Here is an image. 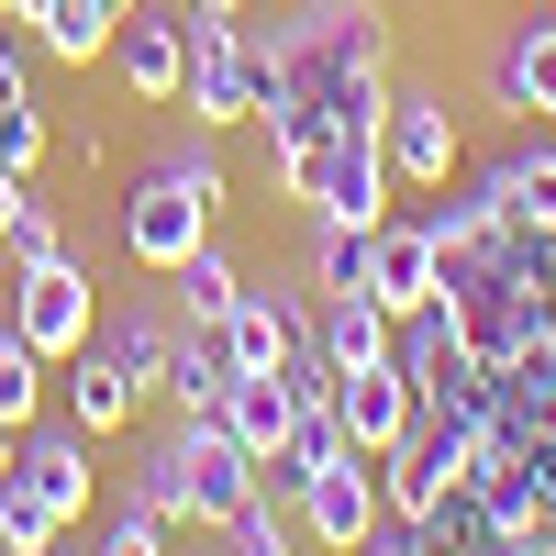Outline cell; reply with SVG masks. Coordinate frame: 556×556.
<instances>
[{
  "label": "cell",
  "instance_id": "d4e9b609",
  "mask_svg": "<svg viewBox=\"0 0 556 556\" xmlns=\"http://www.w3.org/2000/svg\"><path fill=\"white\" fill-rule=\"evenodd\" d=\"M323 290H367V235L356 223H312V301Z\"/></svg>",
  "mask_w": 556,
  "mask_h": 556
},
{
  "label": "cell",
  "instance_id": "ba28073f",
  "mask_svg": "<svg viewBox=\"0 0 556 556\" xmlns=\"http://www.w3.org/2000/svg\"><path fill=\"white\" fill-rule=\"evenodd\" d=\"M112 78L146 112H167L178 78H190V12H178V0H134V12L112 23Z\"/></svg>",
  "mask_w": 556,
  "mask_h": 556
},
{
  "label": "cell",
  "instance_id": "8992f818",
  "mask_svg": "<svg viewBox=\"0 0 556 556\" xmlns=\"http://www.w3.org/2000/svg\"><path fill=\"white\" fill-rule=\"evenodd\" d=\"M290 513H301V534L323 545V556H356L367 534H379V513H390V501H379V456H323V468L290 490Z\"/></svg>",
  "mask_w": 556,
  "mask_h": 556
},
{
  "label": "cell",
  "instance_id": "83f0119b",
  "mask_svg": "<svg viewBox=\"0 0 556 556\" xmlns=\"http://www.w3.org/2000/svg\"><path fill=\"white\" fill-rule=\"evenodd\" d=\"M45 146H56V134H45V112H34V89H23V101H0V167H45Z\"/></svg>",
  "mask_w": 556,
  "mask_h": 556
},
{
  "label": "cell",
  "instance_id": "4fadbf2b",
  "mask_svg": "<svg viewBox=\"0 0 556 556\" xmlns=\"http://www.w3.org/2000/svg\"><path fill=\"white\" fill-rule=\"evenodd\" d=\"M490 201L513 235H556V146H545V123H523L513 146L490 156Z\"/></svg>",
  "mask_w": 556,
  "mask_h": 556
},
{
  "label": "cell",
  "instance_id": "9c48e42d",
  "mask_svg": "<svg viewBox=\"0 0 556 556\" xmlns=\"http://www.w3.org/2000/svg\"><path fill=\"white\" fill-rule=\"evenodd\" d=\"M312 223H390V156H379V123H345L334 146H323V167H312Z\"/></svg>",
  "mask_w": 556,
  "mask_h": 556
},
{
  "label": "cell",
  "instance_id": "d6986e66",
  "mask_svg": "<svg viewBox=\"0 0 556 556\" xmlns=\"http://www.w3.org/2000/svg\"><path fill=\"white\" fill-rule=\"evenodd\" d=\"M134 12V0H45V23H34V56H56V67H89V56H112V23Z\"/></svg>",
  "mask_w": 556,
  "mask_h": 556
},
{
  "label": "cell",
  "instance_id": "44dd1931",
  "mask_svg": "<svg viewBox=\"0 0 556 556\" xmlns=\"http://www.w3.org/2000/svg\"><path fill=\"white\" fill-rule=\"evenodd\" d=\"M167 290H178V323H223V312H235V290H245V267L223 256V245H190V256L167 267Z\"/></svg>",
  "mask_w": 556,
  "mask_h": 556
},
{
  "label": "cell",
  "instance_id": "ac0fdd59",
  "mask_svg": "<svg viewBox=\"0 0 556 556\" xmlns=\"http://www.w3.org/2000/svg\"><path fill=\"white\" fill-rule=\"evenodd\" d=\"M134 412H146V401H134V379H123L101 345H78V356H67V424L101 445V434H123V424H134Z\"/></svg>",
  "mask_w": 556,
  "mask_h": 556
},
{
  "label": "cell",
  "instance_id": "7a4b0ae2",
  "mask_svg": "<svg viewBox=\"0 0 556 556\" xmlns=\"http://www.w3.org/2000/svg\"><path fill=\"white\" fill-rule=\"evenodd\" d=\"M212 212H223V156L212 146H167L123 190V256L146 267V278H167L190 245H212Z\"/></svg>",
  "mask_w": 556,
  "mask_h": 556
},
{
  "label": "cell",
  "instance_id": "30bf717a",
  "mask_svg": "<svg viewBox=\"0 0 556 556\" xmlns=\"http://www.w3.org/2000/svg\"><path fill=\"white\" fill-rule=\"evenodd\" d=\"M490 101L513 123H556V12H523L490 56Z\"/></svg>",
  "mask_w": 556,
  "mask_h": 556
},
{
  "label": "cell",
  "instance_id": "4dcf8cb0",
  "mask_svg": "<svg viewBox=\"0 0 556 556\" xmlns=\"http://www.w3.org/2000/svg\"><path fill=\"white\" fill-rule=\"evenodd\" d=\"M23 89H34V56H23L12 34H0V101H23Z\"/></svg>",
  "mask_w": 556,
  "mask_h": 556
},
{
  "label": "cell",
  "instance_id": "1f68e13d",
  "mask_svg": "<svg viewBox=\"0 0 556 556\" xmlns=\"http://www.w3.org/2000/svg\"><path fill=\"white\" fill-rule=\"evenodd\" d=\"M23 201H34V178H23V167H0V235L23 223Z\"/></svg>",
  "mask_w": 556,
  "mask_h": 556
},
{
  "label": "cell",
  "instance_id": "603a6c76",
  "mask_svg": "<svg viewBox=\"0 0 556 556\" xmlns=\"http://www.w3.org/2000/svg\"><path fill=\"white\" fill-rule=\"evenodd\" d=\"M123 501H134V513H167V523H190V479H178V445H167V434H156L146 456H134Z\"/></svg>",
  "mask_w": 556,
  "mask_h": 556
},
{
  "label": "cell",
  "instance_id": "277c9868",
  "mask_svg": "<svg viewBox=\"0 0 556 556\" xmlns=\"http://www.w3.org/2000/svg\"><path fill=\"white\" fill-rule=\"evenodd\" d=\"M0 323H12L45 367H67L89 334H101V290H89L78 256H45V267H12V301H0Z\"/></svg>",
  "mask_w": 556,
  "mask_h": 556
},
{
  "label": "cell",
  "instance_id": "2e32d148",
  "mask_svg": "<svg viewBox=\"0 0 556 556\" xmlns=\"http://www.w3.org/2000/svg\"><path fill=\"white\" fill-rule=\"evenodd\" d=\"M89 345H101V356L123 367V379H134V401H167V356H178V323H167L156 301H123V312H101V334H89Z\"/></svg>",
  "mask_w": 556,
  "mask_h": 556
},
{
  "label": "cell",
  "instance_id": "ffe728a7",
  "mask_svg": "<svg viewBox=\"0 0 556 556\" xmlns=\"http://www.w3.org/2000/svg\"><path fill=\"white\" fill-rule=\"evenodd\" d=\"M223 390H235V356H223V334H212V323H178L167 401H178V412H223Z\"/></svg>",
  "mask_w": 556,
  "mask_h": 556
},
{
  "label": "cell",
  "instance_id": "e0dca14e",
  "mask_svg": "<svg viewBox=\"0 0 556 556\" xmlns=\"http://www.w3.org/2000/svg\"><path fill=\"white\" fill-rule=\"evenodd\" d=\"M367 301L379 312H424L434 301V235L424 223H367Z\"/></svg>",
  "mask_w": 556,
  "mask_h": 556
},
{
  "label": "cell",
  "instance_id": "5b68a950",
  "mask_svg": "<svg viewBox=\"0 0 556 556\" xmlns=\"http://www.w3.org/2000/svg\"><path fill=\"white\" fill-rule=\"evenodd\" d=\"M167 445H178V479H190V523L223 534V523L256 501V456L235 445V424H223V412H178Z\"/></svg>",
  "mask_w": 556,
  "mask_h": 556
},
{
  "label": "cell",
  "instance_id": "52a82bcc",
  "mask_svg": "<svg viewBox=\"0 0 556 556\" xmlns=\"http://www.w3.org/2000/svg\"><path fill=\"white\" fill-rule=\"evenodd\" d=\"M379 156H390V190H445V178H456V112H445V89H412V78H390Z\"/></svg>",
  "mask_w": 556,
  "mask_h": 556
},
{
  "label": "cell",
  "instance_id": "836d02e7",
  "mask_svg": "<svg viewBox=\"0 0 556 556\" xmlns=\"http://www.w3.org/2000/svg\"><path fill=\"white\" fill-rule=\"evenodd\" d=\"M12 445H23V434H12V424H0V479H12Z\"/></svg>",
  "mask_w": 556,
  "mask_h": 556
},
{
  "label": "cell",
  "instance_id": "8fae6325",
  "mask_svg": "<svg viewBox=\"0 0 556 556\" xmlns=\"http://www.w3.org/2000/svg\"><path fill=\"white\" fill-rule=\"evenodd\" d=\"M390 345H401V312H379L367 290H323V301H312V356L334 367V379L390 367Z\"/></svg>",
  "mask_w": 556,
  "mask_h": 556
},
{
  "label": "cell",
  "instance_id": "6da1fadb",
  "mask_svg": "<svg viewBox=\"0 0 556 556\" xmlns=\"http://www.w3.org/2000/svg\"><path fill=\"white\" fill-rule=\"evenodd\" d=\"M267 34H278L290 89L323 101L334 123H379L390 112V0H301Z\"/></svg>",
  "mask_w": 556,
  "mask_h": 556
},
{
  "label": "cell",
  "instance_id": "484cf974",
  "mask_svg": "<svg viewBox=\"0 0 556 556\" xmlns=\"http://www.w3.org/2000/svg\"><path fill=\"white\" fill-rule=\"evenodd\" d=\"M290 545H301V523H290V513H278V501H267V490L245 501V513H235V523H223V556H290Z\"/></svg>",
  "mask_w": 556,
  "mask_h": 556
},
{
  "label": "cell",
  "instance_id": "5bb4252c",
  "mask_svg": "<svg viewBox=\"0 0 556 556\" xmlns=\"http://www.w3.org/2000/svg\"><path fill=\"white\" fill-rule=\"evenodd\" d=\"M12 479H34L67 523H89V490H101V468H89V434H78V424H23Z\"/></svg>",
  "mask_w": 556,
  "mask_h": 556
},
{
  "label": "cell",
  "instance_id": "7402d4cb",
  "mask_svg": "<svg viewBox=\"0 0 556 556\" xmlns=\"http://www.w3.org/2000/svg\"><path fill=\"white\" fill-rule=\"evenodd\" d=\"M67 534V513L45 501L34 479H0V556H34V545H56Z\"/></svg>",
  "mask_w": 556,
  "mask_h": 556
},
{
  "label": "cell",
  "instance_id": "f546056e",
  "mask_svg": "<svg viewBox=\"0 0 556 556\" xmlns=\"http://www.w3.org/2000/svg\"><path fill=\"white\" fill-rule=\"evenodd\" d=\"M490 556H556V513H513V523H490Z\"/></svg>",
  "mask_w": 556,
  "mask_h": 556
},
{
  "label": "cell",
  "instance_id": "9a60e30c",
  "mask_svg": "<svg viewBox=\"0 0 556 556\" xmlns=\"http://www.w3.org/2000/svg\"><path fill=\"white\" fill-rule=\"evenodd\" d=\"M412 412H424V401H412L401 367H356V379H334V424H345L356 456H390V445L412 434Z\"/></svg>",
  "mask_w": 556,
  "mask_h": 556
},
{
  "label": "cell",
  "instance_id": "e575fe53",
  "mask_svg": "<svg viewBox=\"0 0 556 556\" xmlns=\"http://www.w3.org/2000/svg\"><path fill=\"white\" fill-rule=\"evenodd\" d=\"M34 556H67V534H56V545H34Z\"/></svg>",
  "mask_w": 556,
  "mask_h": 556
},
{
  "label": "cell",
  "instance_id": "f1b7e54d",
  "mask_svg": "<svg viewBox=\"0 0 556 556\" xmlns=\"http://www.w3.org/2000/svg\"><path fill=\"white\" fill-rule=\"evenodd\" d=\"M0 245H12V267H45V256H67V223H56V201H23V223H12Z\"/></svg>",
  "mask_w": 556,
  "mask_h": 556
},
{
  "label": "cell",
  "instance_id": "4316f807",
  "mask_svg": "<svg viewBox=\"0 0 556 556\" xmlns=\"http://www.w3.org/2000/svg\"><path fill=\"white\" fill-rule=\"evenodd\" d=\"M178 534H190V523H167V513H134V501H123V513L101 523V545H89V556H178Z\"/></svg>",
  "mask_w": 556,
  "mask_h": 556
},
{
  "label": "cell",
  "instance_id": "d6a6232c",
  "mask_svg": "<svg viewBox=\"0 0 556 556\" xmlns=\"http://www.w3.org/2000/svg\"><path fill=\"white\" fill-rule=\"evenodd\" d=\"M178 12H190V23H223V12H245V0H178Z\"/></svg>",
  "mask_w": 556,
  "mask_h": 556
},
{
  "label": "cell",
  "instance_id": "cb8c5ba5",
  "mask_svg": "<svg viewBox=\"0 0 556 556\" xmlns=\"http://www.w3.org/2000/svg\"><path fill=\"white\" fill-rule=\"evenodd\" d=\"M34 412H45V356H34V345L12 334V323H0V424L23 434Z\"/></svg>",
  "mask_w": 556,
  "mask_h": 556
},
{
  "label": "cell",
  "instance_id": "3957f363",
  "mask_svg": "<svg viewBox=\"0 0 556 556\" xmlns=\"http://www.w3.org/2000/svg\"><path fill=\"white\" fill-rule=\"evenodd\" d=\"M278 89H290V67H278V34H256L245 12L190 23V78H178V112H201V123L223 134V123H256Z\"/></svg>",
  "mask_w": 556,
  "mask_h": 556
},
{
  "label": "cell",
  "instance_id": "7c38bea8",
  "mask_svg": "<svg viewBox=\"0 0 556 556\" xmlns=\"http://www.w3.org/2000/svg\"><path fill=\"white\" fill-rule=\"evenodd\" d=\"M212 334H223L235 367H290V356L312 345V301H290V290H235V312H223Z\"/></svg>",
  "mask_w": 556,
  "mask_h": 556
}]
</instances>
